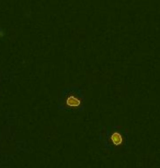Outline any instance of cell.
Segmentation results:
<instances>
[{"label":"cell","mask_w":160,"mask_h":168,"mask_svg":"<svg viewBox=\"0 0 160 168\" xmlns=\"http://www.w3.org/2000/svg\"><path fill=\"white\" fill-rule=\"evenodd\" d=\"M122 141H123V139H122V135H121V134L114 133V134L112 135V142L115 144V145H120V144L122 143Z\"/></svg>","instance_id":"1"},{"label":"cell","mask_w":160,"mask_h":168,"mask_svg":"<svg viewBox=\"0 0 160 168\" xmlns=\"http://www.w3.org/2000/svg\"><path fill=\"white\" fill-rule=\"evenodd\" d=\"M67 104L68 106H73V107H76V106H79L80 105V100H77L76 97H69L67 100Z\"/></svg>","instance_id":"2"}]
</instances>
